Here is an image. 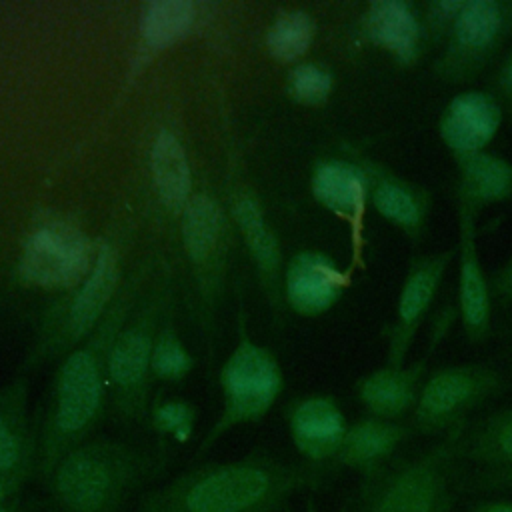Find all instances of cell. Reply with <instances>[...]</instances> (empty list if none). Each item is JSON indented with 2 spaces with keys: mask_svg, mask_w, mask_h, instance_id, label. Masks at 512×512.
Instances as JSON below:
<instances>
[{
  "mask_svg": "<svg viewBox=\"0 0 512 512\" xmlns=\"http://www.w3.org/2000/svg\"><path fill=\"white\" fill-rule=\"evenodd\" d=\"M156 268V256L142 258L122 280L116 300L96 330L60 360L42 414L36 420L34 478L42 486L62 456L88 440L110 412L108 354Z\"/></svg>",
  "mask_w": 512,
  "mask_h": 512,
  "instance_id": "6da1fadb",
  "label": "cell"
},
{
  "mask_svg": "<svg viewBox=\"0 0 512 512\" xmlns=\"http://www.w3.org/2000/svg\"><path fill=\"white\" fill-rule=\"evenodd\" d=\"M332 474L330 466L292 464L254 450L182 470L146 490L132 512H286L296 494L316 490Z\"/></svg>",
  "mask_w": 512,
  "mask_h": 512,
  "instance_id": "7a4b0ae2",
  "label": "cell"
},
{
  "mask_svg": "<svg viewBox=\"0 0 512 512\" xmlns=\"http://www.w3.org/2000/svg\"><path fill=\"white\" fill-rule=\"evenodd\" d=\"M168 466L162 448L90 436L56 464L44 488L52 512H124Z\"/></svg>",
  "mask_w": 512,
  "mask_h": 512,
  "instance_id": "3957f363",
  "label": "cell"
},
{
  "mask_svg": "<svg viewBox=\"0 0 512 512\" xmlns=\"http://www.w3.org/2000/svg\"><path fill=\"white\" fill-rule=\"evenodd\" d=\"M172 310V268L168 262H162L116 334L108 354L110 414L124 426H140L148 422L152 402V350L156 336Z\"/></svg>",
  "mask_w": 512,
  "mask_h": 512,
  "instance_id": "277c9868",
  "label": "cell"
},
{
  "mask_svg": "<svg viewBox=\"0 0 512 512\" xmlns=\"http://www.w3.org/2000/svg\"><path fill=\"white\" fill-rule=\"evenodd\" d=\"M464 428L466 424L416 456L392 458L362 478L356 512H450Z\"/></svg>",
  "mask_w": 512,
  "mask_h": 512,
  "instance_id": "5b68a950",
  "label": "cell"
},
{
  "mask_svg": "<svg viewBox=\"0 0 512 512\" xmlns=\"http://www.w3.org/2000/svg\"><path fill=\"white\" fill-rule=\"evenodd\" d=\"M120 260L122 238H102L90 274L44 312L22 372L62 360L96 330L118 296Z\"/></svg>",
  "mask_w": 512,
  "mask_h": 512,
  "instance_id": "8992f818",
  "label": "cell"
},
{
  "mask_svg": "<svg viewBox=\"0 0 512 512\" xmlns=\"http://www.w3.org/2000/svg\"><path fill=\"white\" fill-rule=\"evenodd\" d=\"M230 222L222 204L208 190L194 192L180 214L182 248L196 292V318L208 348H212L216 338V318L226 286L232 240Z\"/></svg>",
  "mask_w": 512,
  "mask_h": 512,
  "instance_id": "52a82bcc",
  "label": "cell"
},
{
  "mask_svg": "<svg viewBox=\"0 0 512 512\" xmlns=\"http://www.w3.org/2000/svg\"><path fill=\"white\" fill-rule=\"evenodd\" d=\"M284 378L274 354L248 336L236 344L220 370L222 408L200 442L204 454L230 430L262 420L282 394Z\"/></svg>",
  "mask_w": 512,
  "mask_h": 512,
  "instance_id": "ba28073f",
  "label": "cell"
},
{
  "mask_svg": "<svg viewBox=\"0 0 512 512\" xmlns=\"http://www.w3.org/2000/svg\"><path fill=\"white\" fill-rule=\"evenodd\" d=\"M512 40V0H464L432 70L448 84L480 76Z\"/></svg>",
  "mask_w": 512,
  "mask_h": 512,
  "instance_id": "9c48e42d",
  "label": "cell"
},
{
  "mask_svg": "<svg viewBox=\"0 0 512 512\" xmlns=\"http://www.w3.org/2000/svg\"><path fill=\"white\" fill-rule=\"evenodd\" d=\"M506 376L486 364L440 366L422 382L410 428L418 434H450L470 412L504 392Z\"/></svg>",
  "mask_w": 512,
  "mask_h": 512,
  "instance_id": "30bf717a",
  "label": "cell"
},
{
  "mask_svg": "<svg viewBox=\"0 0 512 512\" xmlns=\"http://www.w3.org/2000/svg\"><path fill=\"white\" fill-rule=\"evenodd\" d=\"M96 250L98 246L72 220L42 216L22 244L18 278L30 288L68 292L90 274Z\"/></svg>",
  "mask_w": 512,
  "mask_h": 512,
  "instance_id": "8fae6325",
  "label": "cell"
},
{
  "mask_svg": "<svg viewBox=\"0 0 512 512\" xmlns=\"http://www.w3.org/2000/svg\"><path fill=\"white\" fill-rule=\"evenodd\" d=\"M310 190L314 200L324 210L344 222L352 246L350 268H362L366 248V216L370 210V182L360 156H332L318 160L310 176Z\"/></svg>",
  "mask_w": 512,
  "mask_h": 512,
  "instance_id": "7c38bea8",
  "label": "cell"
},
{
  "mask_svg": "<svg viewBox=\"0 0 512 512\" xmlns=\"http://www.w3.org/2000/svg\"><path fill=\"white\" fill-rule=\"evenodd\" d=\"M226 194H228V208L230 220L238 228L242 240L246 242L250 256L254 260L260 286L266 292L270 308L278 318L284 302L282 294V254L276 234L266 222L262 212V204L252 190V186L242 178V170L236 158H228V172H226Z\"/></svg>",
  "mask_w": 512,
  "mask_h": 512,
  "instance_id": "4fadbf2b",
  "label": "cell"
},
{
  "mask_svg": "<svg viewBox=\"0 0 512 512\" xmlns=\"http://www.w3.org/2000/svg\"><path fill=\"white\" fill-rule=\"evenodd\" d=\"M456 258V246L414 256L398 290L394 318L386 330V364H406L414 338L428 316L438 288Z\"/></svg>",
  "mask_w": 512,
  "mask_h": 512,
  "instance_id": "5bb4252c",
  "label": "cell"
},
{
  "mask_svg": "<svg viewBox=\"0 0 512 512\" xmlns=\"http://www.w3.org/2000/svg\"><path fill=\"white\" fill-rule=\"evenodd\" d=\"M476 214L456 206V316L472 344L488 338L492 328V288L476 244Z\"/></svg>",
  "mask_w": 512,
  "mask_h": 512,
  "instance_id": "9a60e30c",
  "label": "cell"
},
{
  "mask_svg": "<svg viewBox=\"0 0 512 512\" xmlns=\"http://www.w3.org/2000/svg\"><path fill=\"white\" fill-rule=\"evenodd\" d=\"M28 376H14L0 388V478L22 494L36 470V424L28 410Z\"/></svg>",
  "mask_w": 512,
  "mask_h": 512,
  "instance_id": "2e32d148",
  "label": "cell"
},
{
  "mask_svg": "<svg viewBox=\"0 0 512 512\" xmlns=\"http://www.w3.org/2000/svg\"><path fill=\"white\" fill-rule=\"evenodd\" d=\"M504 122V108L490 90L468 88L454 94L440 112L438 136L452 158L486 152Z\"/></svg>",
  "mask_w": 512,
  "mask_h": 512,
  "instance_id": "e0dca14e",
  "label": "cell"
},
{
  "mask_svg": "<svg viewBox=\"0 0 512 512\" xmlns=\"http://www.w3.org/2000/svg\"><path fill=\"white\" fill-rule=\"evenodd\" d=\"M360 160L368 172L370 208L412 246H418L432 208L430 192L376 160L366 156H360Z\"/></svg>",
  "mask_w": 512,
  "mask_h": 512,
  "instance_id": "ac0fdd59",
  "label": "cell"
},
{
  "mask_svg": "<svg viewBox=\"0 0 512 512\" xmlns=\"http://www.w3.org/2000/svg\"><path fill=\"white\" fill-rule=\"evenodd\" d=\"M354 270L340 268L328 254L302 250L294 254L284 270V302L302 316L328 312L352 282Z\"/></svg>",
  "mask_w": 512,
  "mask_h": 512,
  "instance_id": "d6986e66",
  "label": "cell"
},
{
  "mask_svg": "<svg viewBox=\"0 0 512 512\" xmlns=\"http://www.w3.org/2000/svg\"><path fill=\"white\" fill-rule=\"evenodd\" d=\"M360 26L364 38L400 68L418 64L426 50L420 4L410 0L368 2Z\"/></svg>",
  "mask_w": 512,
  "mask_h": 512,
  "instance_id": "ffe728a7",
  "label": "cell"
},
{
  "mask_svg": "<svg viewBox=\"0 0 512 512\" xmlns=\"http://www.w3.org/2000/svg\"><path fill=\"white\" fill-rule=\"evenodd\" d=\"M286 424L296 452L318 466H330L348 430L340 404L326 394L296 398L286 410Z\"/></svg>",
  "mask_w": 512,
  "mask_h": 512,
  "instance_id": "44dd1931",
  "label": "cell"
},
{
  "mask_svg": "<svg viewBox=\"0 0 512 512\" xmlns=\"http://www.w3.org/2000/svg\"><path fill=\"white\" fill-rule=\"evenodd\" d=\"M414 430L406 424L364 416L348 424L338 454L330 462V470H352L362 478L374 474L388 464L394 452L410 438Z\"/></svg>",
  "mask_w": 512,
  "mask_h": 512,
  "instance_id": "7402d4cb",
  "label": "cell"
},
{
  "mask_svg": "<svg viewBox=\"0 0 512 512\" xmlns=\"http://www.w3.org/2000/svg\"><path fill=\"white\" fill-rule=\"evenodd\" d=\"M426 352L422 358L402 366H382L356 382V398L368 412L382 420L398 422L414 410L426 378Z\"/></svg>",
  "mask_w": 512,
  "mask_h": 512,
  "instance_id": "603a6c76",
  "label": "cell"
},
{
  "mask_svg": "<svg viewBox=\"0 0 512 512\" xmlns=\"http://www.w3.org/2000/svg\"><path fill=\"white\" fill-rule=\"evenodd\" d=\"M456 164V206H464L478 216L482 208L512 198V164L506 158L486 150Z\"/></svg>",
  "mask_w": 512,
  "mask_h": 512,
  "instance_id": "cb8c5ba5",
  "label": "cell"
},
{
  "mask_svg": "<svg viewBox=\"0 0 512 512\" xmlns=\"http://www.w3.org/2000/svg\"><path fill=\"white\" fill-rule=\"evenodd\" d=\"M150 174L156 196L164 210L180 216L194 196L192 172L186 148L170 128H162L152 140Z\"/></svg>",
  "mask_w": 512,
  "mask_h": 512,
  "instance_id": "d4e9b609",
  "label": "cell"
},
{
  "mask_svg": "<svg viewBox=\"0 0 512 512\" xmlns=\"http://www.w3.org/2000/svg\"><path fill=\"white\" fill-rule=\"evenodd\" d=\"M198 20V4L190 0H154L146 4L140 18L138 64H148L192 32Z\"/></svg>",
  "mask_w": 512,
  "mask_h": 512,
  "instance_id": "484cf974",
  "label": "cell"
},
{
  "mask_svg": "<svg viewBox=\"0 0 512 512\" xmlns=\"http://www.w3.org/2000/svg\"><path fill=\"white\" fill-rule=\"evenodd\" d=\"M460 458L480 466V470L512 464V406L492 412L470 430L464 428Z\"/></svg>",
  "mask_w": 512,
  "mask_h": 512,
  "instance_id": "4316f807",
  "label": "cell"
},
{
  "mask_svg": "<svg viewBox=\"0 0 512 512\" xmlns=\"http://www.w3.org/2000/svg\"><path fill=\"white\" fill-rule=\"evenodd\" d=\"M316 36V24L310 12L302 8L280 10L266 32V48L274 60L298 64L308 54Z\"/></svg>",
  "mask_w": 512,
  "mask_h": 512,
  "instance_id": "83f0119b",
  "label": "cell"
},
{
  "mask_svg": "<svg viewBox=\"0 0 512 512\" xmlns=\"http://www.w3.org/2000/svg\"><path fill=\"white\" fill-rule=\"evenodd\" d=\"M194 368V358L180 340L172 312L164 320L152 350V380L160 382H180Z\"/></svg>",
  "mask_w": 512,
  "mask_h": 512,
  "instance_id": "f1b7e54d",
  "label": "cell"
},
{
  "mask_svg": "<svg viewBox=\"0 0 512 512\" xmlns=\"http://www.w3.org/2000/svg\"><path fill=\"white\" fill-rule=\"evenodd\" d=\"M146 424L162 440L184 444L194 432L196 408L182 398H156L150 402Z\"/></svg>",
  "mask_w": 512,
  "mask_h": 512,
  "instance_id": "f546056e",
  "label": "cell"
},
{
  "mask_svg": "<svg viewBox=\"0 0 512 512\" xmlns=\"http://www.w3.org/2000/svg\"><path fill=\"white\" fill-rule=\"evenodd\" d=\"M288 96L302 106H322L334 92V74L320 62L302 60L288 72Z\"/></svg>",
  "mask_w": 512,
  "mask_h": 512,
  "instance_id": "4dcf8cb0",
  "label": "cell"
},
{
  "mask_svg": "<svg viewBox=\"0 0 512 512\" xmlns=\"http://www.w3.org/2000/svg\"><path fill=\"white\" fill-rule=\"evenodd\" d=\"M464 0H428L420 4L426 46H442L448 38Z\"/></svg>",
  "mask_w": 512,
  "mask_h": 512,
  "instance_id": "1f68e13d",
  "label": "cell"
},
{
  "mask_svg": "<svg viewBox=\"0 0 512 512\" xmlns=\"http://www.w3.org/2000/svg\"><path fill=\"white\" fill-rule=\"evenodd\" d=\"M466 488L470 492H496V490H512V464L500 468H486L472 472L466 480Z\"/></svg>",
  "mask_w": 512,
  "mask_h": 512,
  "instance_id": "d6a6232c",
  "label": "cell"
},
{
  "mask_svg": "<svg viewBox=\"0 0 512 512\" xmlns=\"http://www.w3.org/2000/svg\"><path fill=\"white\" fill-rule=\"evenodd\" d=\"M490 92L498 98V102L504 108V114L512 118V42L504 56L498 62V68L494 70Z\"/></svg>",
  "mask_w": 512,
  "mask_h": 512,
  "instance_id": "836d02e7",
  "label": "cell"
},
{
  "mask_svg": "<svg viewBox=\"0 0 512 512\" xmlns=\"http://www.w3.org/2000/svg\"><path fill=\"white\" fill-rule=\"evenodd\" d=\"M492 294L506 306H512V256L492 274Z\"/></svg>",
  "mask_w": 512,
  "mask_h": 512,
  "instance_id": "e575fe53",
  "label": "cell"
},
{
  "mask_svg": "<svg viewBox=\"0 0 512 512\" xmlns=\"http://www.w3.org/2000/svg\"><path fill=\"white\" fill-rule=\"evenodd\" d=\"M468 512H512V500L510 498H488V500L474 504Z\"/></svg>",
  "mask_w": 512,
  "mask_h": 512,
  "instance_id": "d590c367",
  "label": "cell"
},
{
  "mask_svg": "<svg viewBox=\"0 0 512 512\" xmlns=\"http://www.w3.org/2000/svg\"><path fill=\"white\" fill-rule=\"evenodd\" d=\"M22 500V494L10 488L2 478H0V512H14L18 502Z\"/></svg>",
  "mask_w": 512,
  "mask_h": 512,
  "instance_id": "8d00e7d4",
  "label": "cell"
},
{
  "mask_svg": "<svg viewBox=\"0 0 512 512\" xmlns=\"http://www.w3.org/2000/svg\"><path fill=\"white\" fill-rule=\"evenodd\" d=\"M14 512H52L50 504L46 500H36V498H24L18 502Z\"/></svg>",
  "mask_w": 512,
  "mask_h": 512,
  "instance_id": "74e56055",
  "label": "cell"
}]
</instances>
